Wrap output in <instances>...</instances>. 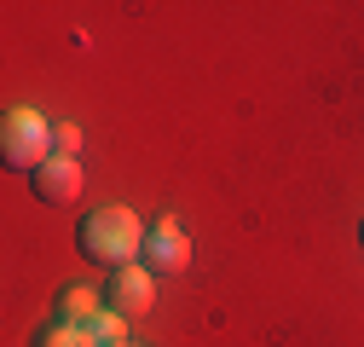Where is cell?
Segmentation results:
<instances>
[{
  "label": "cell",
  "mask_w": 364,
  "mask_h": 347,
  "mask_svg": "<svg viewBox=\"0 0 364 347\" xmlns=\"http://www.w3.org/2000/svg\"><path fill=\"white\" fill-rule=\"evenodd\" d=\"M53 156H58L53 151V122L41 110H29V105L6 110V122H0V162L18 168V174H35L41 162H53Z\"/></svg>",
  "instance_id": "obj_2"
},
{
  "label": "cell",
  "mask_w": 364,
  "mask_h": 347,
  "mask_svg": "<svg viewBox=\"0 0 364 347\" xmlns=\"http://www.w3.org/2000/svg\"><path fill=\"white\" fill-rule=\"evenodd\" d=\"M156 307V272L145 260H133V267H116L110 284H105V313L116 319H145Z\"/></svg>",
  "instance_id": "obj_3"
},
{
  "label": "cell",
  "mask_w": 364,
  "mask_h": 347,
  "mask_svg": "<svg viewBox=\"0 0 364 347\" xmlns=\"http://www.w3.org/2000/svg\"><path fill=\"white\" fill-rule=\"evenodd\" d=\"M145 226H139V214H133V208H93V214H87V220H81V232H75V249L87 255V260H93V267H133V260H139L145 255Z\"/></svg>",
  "instance_id": "obj_1"
},
{
  "label": "cell",
  "mask_w": 364,
  "mask_h": 347,
  "mask_svg": "<svg viewBox=\"0 0 364 347\" xmlns=\"http://www.w3.org/2000/svg\"><path fill=\"white\" fill-rule=\"evenodd\" d=\"M358 243H364V226H358Z\"/></svg>",
  "instance_id": "obj_9"
},
{
  "label": "cell",
  "mask_w": 364,
  "mask_h": 347,
  "mask_svg": "<svg viewBox=\"0 0 364 347\" xmlns=\"http://www.w3.org/2000/svg\"><path fill=\"white\" fill-rule=\"evenodd\" d=\"M29 347H99L93 324H53V330H41Z\"/></svg>",
  "instance_id": "obj_7"
},
{
  "label": "cell",
  "mask_w": 364,
  "mask_h": 347,
  "mask_svg": "<svg viewBox=\"0 0 364 347\" xmlns=\"http://www.w3.org/2000/svg\"><path fill=\"white\" fill-rule=\"evenodd\" d=\"M127 347H139V341H127Z\"/></svg>",
  "instance_id": "obj_10"
},
{
  "label": "cell",
  "mask_w": 364,
  "mask_h": 347,
  "mask_svg": "<svg viewBox=\"0 0 364 347\" xmlns=\"http://www.w3.org/2000/svg\"><path fill=\"white\" fill-rule=\"evenodd\" d=\"M29 191H35L41 203H53V208L81 203V162H75V156H53V162H41V168L29 174Z\"/></svg>",
  "instance_id": "obj_5"
},
{
  "label": "cell",
  "mask_w": 364,
  "mask_h": 347,
  "mask_svg": "<svg viewBox=\"0 0 364 347\" xmlns=\"http://www.w3.org/2000/svg\"><path fill=\"white\" fill-rule=\"evenodd\" d=\"M99 313H105V289H93V284H70L58 295V324H93Z\"/></svg>",
  "instance_id": "obj_6"
},
{
  "label": "cell",
  "mask_w": 364,
  "mask_h": 347,
  "mask_svg": "<svg viewBox=\"0 0 364 347\" xmlns=\"http://www.w3.org/2000/svg\"><path fill=\"white\" fill-rule=\"evenodd\" d=\"M139 260H145L156 278H179V272L191 267V237H186V226H179V220H156Z\"/></svg>",
  "instance_id": "obj_4"
},
{
  "label": "cell",
  "mask_w": 364,
  "mask_h": 347,
  "mask_svg": "<svg viewBox=\"0 0 364 347\" xmlns=\"http://www.w3.org/2000/svg\"><path fill=\"white\" fill-rule=\"evenodd\" d=\"M75 145H81V127H75V122H53V151H58V156H70Z\"/></svg>",
  "instance_id": "obj_8"
}]
</instances>
